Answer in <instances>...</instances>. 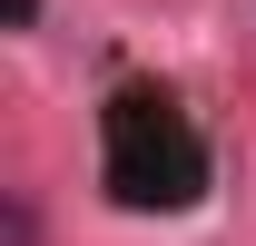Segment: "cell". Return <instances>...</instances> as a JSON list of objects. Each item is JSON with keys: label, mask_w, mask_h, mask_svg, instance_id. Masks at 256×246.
Here are the masks:
<instances>
[{"label": "cell", "mask_w": 256, "mask_h": 246, "mask_svg": "<svg viewBox=\"0 0 256 246\" xmlns=\"http://www.w3.org/2000/svg\"><path fill=\"white\" fill-rule=\"evenodd\" d=\"M207 138H197V118L178 108L168 89H118L108 108H98V187L118 197V207L138 216H178L207 197Z\"/></svg>", "instance_id": "6da1fadb"}, {"label": "cell", "mask_w": 256, "mask_h": 246, "mask_svg": "<svg viewBox=\"0 0 256 246\" xmlns=\"http://www.w3.org/2000/svg\"><path fill=\"white\" fill-rule=\"evenodd\" d=\"M30 20H40V0H10V30H30Z\"/></svg>", "instance_id": "7a4b0ae2"}]
</instances>
